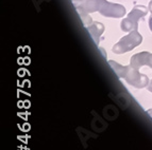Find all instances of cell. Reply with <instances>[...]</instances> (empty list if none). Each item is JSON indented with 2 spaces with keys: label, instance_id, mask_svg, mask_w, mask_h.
<instances>
[{
  "label": "cell",
  "instance_id": "obj_7",
  "mask_svg": "<svg viewBox=\"0 0 152 150\" xmlns=\"http://www.w3.org/2000/svg\"><path fill=\"white\" fill-rule=\"evenodd\" d=\"M109 63L118 77L124 78V75H126L127 70H128V66H121V65H119V63H115L114 60H109Z\"/></svg>",
  "mask_w": 152,
  "mask_h": 150
},
{
  "label": "cell",
  "instance_id": "obj_8",
  "mask_svg": "<svg viewBox=\"0 0 152 150\" xmlns=\"http://www.w3.org/2000/svg\"><path fill=\"white\" fill-rule=\"evenodd\" d=\"M77 10H78V12L80 13V15H81V18H82V22H83V25H85V27H88L89 23H91V18L89 17L88 13L86 12V11H84L83 9L79 8V6H77Z\"/></svg>",
  "mask_w": 152,
  "mask_h": 150
},
{
  "label": "cell",
  "instance_id": "obj_1",
  "mask_svg": "<svg viewBox=\"0 0 152 150\" xmlns=\"http://www.w3.org/2000/svg\"><path fill=\"white\" fill-rule=\"evenodd\" d=\"M142 41V36L140 33L137 32V30L131 31L127 36L122 37L121 39L113 47V52L116 54H124L129 51L133 50L137 45H140Z\"/></svg>",
  "mask_w": 152,
  "mask_h": 150
},
{
  "label": "cell",
  "instance_id": "obj_9",
  "mask_svg": "<svg viewBox=\"0 0 152 150\" xmlns=\"http://www.w3.org/2000/svg\"><path fill=\"white\" fill-rule=\"evenodd\" d=\"M145 66H148L152 69V53H147L146 56V60H145Z\"/></svg>",
  "mask_w": 152,
  "mask_h": 150
},
{
  "label": "cell",
  "instance_id": "obj_13",
  "mask_svg": "<svg viewBox=\"0 0 152 150\" xmlns=\"http://www.w3.org/2000/svg\"><path fill=\"white\" fill-rule=\"evenodd\" d=\"M147 113H148V114H149L150 116H151V118H152V109H151V110H148V111H147Z\"/></svg>",
  "mask_w": 152,
  "mask_h": 150
},
{
  "label": "cell",
  "instance_id": "obj_6",
  "mask_svg": "<svg viewBox=\"0 0 152 150\" xmlns=\"http://www.w3.org/2000/svg\"><path fill=\"white\" fill-rule=\"evenodd\" d=\"M146 55H147V52H140L133 55L131 57V60H130V66L135 68V69H140V67L145 66Z\"/></svg>",
  "mask_w": 152,
  "mask_h": 150
},
{
  "label": "cell",
  "instance_id": "obj_3",
  "mask_svg": "<svg viewBox=\"0 0 152 150\" xmlns=\"http://www.w3.org/2000/svg\"><path fill=\"white\" fill-rule=\"evenodd\" d=\"M98 12L105 17L112 18H121L126 14V9L124 5L117 3L109 2L107 0H100L99 2Z\"/></svg>",
  "mask_w": 152,
  "mask_h": 150
},
{
  "label": "cell",
  "instance_id": "obj_4",
  "mask_svg": "<svg viewBox=\"0 0 152 150\" xmlns=\"http://www.w3.org/2000/svg\"><path fill=\"white\" fill-rule=\"evenodd\" d=\"M124 79L129 85L133 86L137 89L148 87V85H149V78L147 77V75L140 73L138 69H135L131 66H128V70L124 75Z\"/></svg>",
  "mask_w": 152,
  "mask_h": 150
},
{
  "label": "cell",
  "instance_id": "obj_2",
  "mask_svg": "<svg viewBox=\"0 0 152 150\" xmlns=\"http://www.w3.org/2000/svg\"><path fill=\"white\" fill-rule=\"evenodd\" d=\"M148 10L144 5H136L134 9L129 13L127 18H124L121 21V30L124 32H131L138 29V20L142 17L147 15Z\"/></svg>",
  "mask_w": 152,
  "mask_h": 150
},
{
  "label": "cell",
  "instance_id": "obj_12",
  "mask_svg": "<svg viewBox=\"0 0 152 150\" xmlns=\"http://www.w3.org/2000/svg\"><path fill=\"white\" fill-rule=\"evenodd\" d=\"M149 28L152 32V17H150V19H149Z\"/></svg>",
  "mask_w": 152,
  "mask_h": 150
},
{
  "label": "cell",
  "instance_id": "obj_10",
  "mask_svg": "<svg viewBox=\"0 0 152 150\" xmlns=\"http://www.w3.org/2000/svg\"><path fill=\"white\" fill-rule=\"evenodd\" d=\"M147 88H148V90H149L150 92H152V80L149 83V85H148Z\"/></svg>",
  "mask_w": 152,
  "mask_h": 150
},
{
  "label": "cell",
  "instance_id": "obj_5",
  "mask_svg": "<svg viewBox=\"0 0 152 150\" xmlns=\"http://www.w3.org/2000/svg\"><path fill=\"white\" fill-rule=\"evenodd\" d=\"M87 30H88L91 38L94 39L95 43L98 45L99 40H100V36L104 31V25L100 22H93L91 25L87 27Z\"/></svg>",
  "mask_w": 152,
  "mask_h": 150
},
{
  "label": "cell",
  "instance_id": "obj_11",
  "mask_svg": "<svg viewBox=\"0 0 152 150\" xmlns=\"http://www.w3.org/2000/svg\"><path fill=\"white\" fill-rule=\"evenodd\" d=\"M148 9H149V12L152 14V0L149 2V6H148Z\"/></svg>",
  "mask_w": 152,
  "mask_h": 150
}]
</instances>
